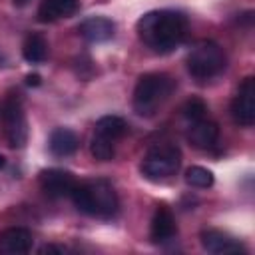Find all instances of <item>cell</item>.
<instances>
[{
  "instance_id": "obj_14",
  "label": "cell",
  "mask_w": 255,
  "mask_h": 255,
  "mask_svg": "<svg viewBox=\"0 0 255 255\" xmlns=\"http://www.w3.org/2000/svg\"><path fill=\"white\" fill-rule=\"evenodd\" d=\"M78 145H80V137L70 128H56L50 133L48 147L54 157H68L78 149Z\"/></svg>"
},
{
  "instance_id": "obj_12",
  "label": "cell",
  "mask_w": 255,
  "mask_h": 255,
  "mask_svg": "<svg viewBox=\"0 0 255 255\" xmlns=\"http://www.w3.org/2000/svg\"><path fill=\"white\" fill-rule=\"evenodd\" d=\"M32 249V233L26 227H8L0 233V253L20 255Z\"/></svg>"
},
{
  "instance_id": "obj_11",
  "label": "cell",
  "mask_w": 255,
  "mask_h": 255,
  "mask_svg": "<svg viewBox=\"0 0 255 255\" xmlns=\"http://www.w3.org/2000/svg\"><path fill=\"white\" fill-rule=\"evenodd\" d=\"M78 32L82 34V38H86L88 42H108L114 38L116 34V24L112 18L108 16H90L86 18L80 26H78Z\"/></svg>"
},
{
  "instance_id": "obj_16",
  "label": "cell",
  "mask_w": 255,
  "mask_h": 255,
  "mask_svg": "<svg viewBox=\"0 0 255 255\" xmlns=\"http://www.w3.org/2000/svg\"><path fill=\"white\" fill-rule=\"evenodd\" d=\"M94 133L96 135H102V137H106V139H110V141L116 143L118 139H122L128 133V124L120 116H104V118L98 120Z\"/></svg>"
},
{
  "instance_id": "obj_15",
  "label": "cell",
  "mask_w": 255,
  "mask_h": 255,
  "mask_svg": "<svg viewBox=\"0 0 255 255\" xmlns=\"http://www.w3.org/2000/svg\"><path fill=\"white\" fill-rule=\"evenodd\" d=\"M78 0H42L38 8V20L40 22H54L60 18H66L76 12Z\"/></svg>"
},
{
  "instance_id": "obj_23",
  "label": "cell",
  "mask_w": 255,
  "mask_h": 255,
  "mask_svg": "<svg viewBox=\"0 0 255 255\" xmlns=\"http://www.w3.org/2000/svg\"><path fill=\"white\" fill-rule=\"evenodd\" d=\"M14 4L16 6H24V4H28V0H14Z\"/></svg>"
},
{
  "instance_id": "obj_19",
  "label": "cell",
  "mask_w": 255,
  "mask_h": 255,
  "mask_svg": "<svg viewBox=\"0 0 255 255\" xmlns=\"http://www.w3.org/2000/svg\"><path fill=\"white\" fill-rule=\"evenodd\" d=\"M90 151H92V155L98 161H110L116 155V143L110 141V139H106V137H102V135H96L94 133L92 143H90Z\"/></svg>"
},
{
  "instance_id": "obj_1",
  "label": "cell",
  "mask_w": 255,
  "mask_h": 255,
  "mask_svg": "<svg viewBox=\"0 0 255 255\" xmlns=\"http://www.w3.org/2000/svg\"><path fill=\"white\" fill-rule=\"evenodd\" d=\"M189 30L187 16L177 10H153L137 20L139 40L155 54H167L177 48Z\"/></svg>"
},
{
  "instance_id": "obj_4",
  "label": "cell",
  "mask_w": 255,
  "mask_h": 255,
  "mask_svg": "<svg viewBox=\"0 0 255 255\" xmlns=\"http://www.w3.org/2000/svg\"><path fill=\"white\" fill-rule=\"evenodd\" d=\"M181 163V151L173 143H157L141 161V173L147 181L159 183L173 177Z\"/></svg>"
},
{
  "instance_id": "obj_18",
  "label": "cell",
  "mask_w": 255,
  "mask_h": 255,
  "mask_svg": "<svg viewBox=\"0 0 255 255\" xmlns=\"http://www.w3.org/2000/svg\"><path fill=\"white\" fill-rule=\"evenodd\" d=\"M185 181L187 185L191 187H197V189H207L213 185V173L201 165H191L187 171H185Z\"/></svg>"
},
{
  "instance_id": "obj_9",
  "label": "cell",
  "mask_w": 255,
  "mask_h": 255,
  "mask_svg": "<svg viewBox=\"0 0 255 255\" xmlns=\"http://www.w3.org/2000/svg\"><path fill=\"white\" fill-rule=\"evenodd\" d=\"M201 247L207 253L215 255H227V253H243L245 247L239 239L231 237L229 233H223L219 229H205L201 231Z\"/></svg>"
},
{
  "instance_id": "obj_17",
  "label": "cell",
  "mask_w": 255,
  "mask_h": 255,
  "mask_svg": "<svg viewBox=\"0 0 255 255\" xmlns=\"http://www.w3.org/2000/svg\"><path fill=\"white\" fill-rule=\"evenodd\" d=\"M22 56H24V60L30 62V64H40V62H44L46 56H48V44H46L44 36H40V34H30V36L24 40Z\"/></svg>"
},
{
  "instance_id": "obj_6",
  "label": "cell",
  "mask_w": 255,
  "mask_h": 255,
  "mask_svg": "<svg viewBox=\"0 0 255 255\" xmlns=\"http://www.w3.org/2000/svg\"><path fill=\"white\" fill-rule=\"evenodd\" d=\"M0 122L6 133V139L10 143V147H24L26 139H28V124H26V116L22 110V102L18 98V94H10L4 98L2 106H0Z\"/></svg>"
},
{
  "instance_id": "obj_3",
  "label": "cell",
  "mask_w": 255,
  "mask_h": 255,
  "mask_svg": "<svg viewBox=\"0 0 255 255\" xmlns=\"http://www.w3.org/2000/svg\"><path fill=\"white\" fill-rule=\"evenodd\" d=\"M175 90L173 78L167 74H143L133 90V110L141 118H151Z\"/></svg>"
},
{
  "instance_id": "obj_25",
  "label": "cell",
  "mask_w": 255,
  "mask_h": 255,
  "mask_svg": "<svg viewBox=\"0 0 255 255\" xmlns=\"http://www.w3.org/2000/svg\"><path fill=\"white\" fill-rule=\"evenodd\" d=\"M4 64V56H2V52H0V66Z\"/></svg>"
},
{
  "instance_id": "obj_22",
  "label": "cell",
  "mask_w": 255,
  "mask_h": 255,
  "mask_svg": "<svg viewBox=\"0 0 255 255\" xmlns=\"http://www.w3.org/2000/svg\"><path fill=\"white\" fill-rule=\"evenodd\" d=\"M40 82H42V78L38 74H28L26 76V84L28 86H40Z\"/></svg>"
},
{
  "instance_id": "obj_8",
  "label": "cell",
  "mask_w": 255,
  "mask_h": 255,
  "mask_svg": "<svg viewBox=\"0 0 255 255\" xmlns=\"http://www.w3.org/2000/svg\"><path fill=\"white\" fill-rule=\"evenodd\" d=\"M74 185H76V179L68 169L52 167V169H44L40 173V187L52 199H60V197L70 195Z\"/></svg>"
},
{
  "instance_id": "obj_2",
  "label": "cell",
  "mask_w": 255,
  "mask_h": 255,
  "mask_svg": "<svg viewBox=\"0 0 255 255\" xmlns=\"http://www.w3.org/2000/svg\"><path fill=\"white\" fill-rule=\"evenodd\" d=\"M78 211L98 219H114L120 211V201L114 185L108 179H92L76 183L70 193Z\"/></svg>"
},
{
  "instance_id": "obj_24",
  "label": "cell",
  "mask_w": 255,
  "mask_h": 255,
  "mask_svg": "<svg viewBox=\"0 0 255 255\" xmlns=\"http://www.w3.org/2000/svg\"><path fill=\"white\" fill-rule=\"evenodd\" d=\"M4 165H6V157H4V155H0V169H2Z\"/></svg>"
},
{
  "instance_id": "obj_7",
  "label": "cell",
  "mask_w": 255,
  "mask_h": 255,
  "mask_svg": "<svg viewBox=\"0 0 255 255\" xmlns=\"http://www.w3.org/2000/svg\"><path fill=\"white\" fill-rule=\"evenodd\" d=\"M231 116L235 124L243 128H251L255 124V78L247 76L231 102Z\"/></svg>"
},
{
  "instance_id": "obj_21",
  "label": "cell",
  "mask_w": 255,
  "mask_h": 255,
  "mask_svg": "<svg viewBox=\"0 0 255 255\" xmlns=\"http://www.w3.org/2000/svg\"><path fill=\"white\" fill-rule=\"evenodd\" d=\"M66 247H58V245H44L38 249V253H64Z\"/></svg>"
},
{
  "instance_id": "obj_20",
  "label": "cell",
  "mask_w": 255,
  "mask_h": 255,
  "mask_svg": "<svg viewBox=\"0 0 255 255\" xmlns=\"http://www.w3.org/2000/svg\"><path fill=\"white\" fill-rule=\"evenodd\" d=\"M181 114H183V118H185L187 122L193 124V122H199V120L205 118V114H207V106H205V102L199 100V98H189V100L183 104Z\"/></svg>"
},
{
  "instance_id": "obj_10",
  "label": "cell",
  "mask_w": 255,
  "mask_h": 255,
  "mask_svg": "<svg viewBox=\"0 0 255 255\" xmlns=\"http://www.w3.org/2000/svg\"><path fill=\"white\" fill-rule=\"evenodd\" d=\"M177 235V225H175V217L171 213L169 207L159 205L151 217V227H149V237L155 245H163L173 241V237Z\"/></svg>"
},
{
  "instance_id": "obj_13",
  "label": "cell",
  "mask_w": 255,
  "mask_h": 255,
  "mask_svg": "<svg viewBox=\"0 0 255 255\" xmlns=\"http://www.w3.org/2000/svg\"><path fill=\"white\" fill-rule=\"evenodd\" d=\"M219 137V128L215 122H207L205 118L199 122H193L189 131H187V139L193 147L197 149H211L217 143Z\"/></svg>"
},
{
  "instance_id": "obj_5",
  "label": "cell",
  "mask_w": 255,
  "mask_h": 255,
  "mask_svg": "<svg viewBox=\"0 0 255 255\" xmlns=\"http://www.w3.org/2000/svg\"><path fill=\"white\" fill-rule=\"evenodd\" d=\"M225 68V54L211 40L197 42L187 54V70L195 80H211Z\"/></svg>"
}]
</instances>
